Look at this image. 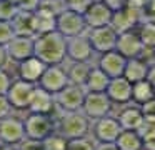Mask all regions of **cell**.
<instances>
[{"mask_svg": "<svg viewBox=\"0 0 155 150\" xmlns=\"http://www.w3.org/2000/svg\"><path fill=\"white\" fill-rule=\"evenodd\" d=\"M95 150H118L115 143H97Z\"/></svg>", "mask_w": 155, "mask_h": 150, "instance_id": "43", "label": "cell"}, {"mask_svg": "<svg viewBox=\"0 0 155 150\" xmlns=\"http://www.w3.org/2000/svg\"><path fill=\"white\" fill-rule=\"evenodd\" d=\"M45 70H47V65L35 55L27 58V60H24V62H20L17 65L18 78L25 80L28 83H34V85H38V82H40Z\"/></svg>", "mask_w": 155, "mask_h": 150, "instance_id": "18", "label": "cell"}, {"mask_svg": "<svg viewBox=\"0 0 155 150\" xmlns=\"http://www.w3.org/2000/svg\"><path fill=\"white\" fill-rule=\"evenodd\" d=\"M152 98H155V88L148 80H142L132 85V100L140 105L150 102Z\"/></svg>", "mask_w": 155, "mask_h": 150, "instance_id": "28", "label": "cell"}, {"mask_svg": "<svg viewBox=\"0 0 155 150\" xmlns=\"http://www.w3.org/2000/svg\"><path fill=\"white\" fill-rule=\"evenodd\" d=\"M105 93L112 100V103H128L132 102V83L125 80L124 77L112 78Z\"/></svg>", "mask_w": 155, "mask_h": 150, "instance_id": "21", "label": "cell"}, {"mask_svg": "<svg viewBox=\"0 0 155 150\" xmlns=\"http://www.w3.org/2000/svg\"><path fill=\"white\" fill-rule=\"evenodd\" d=\"M138 37H140L145 48H155V23L143 22L140 27Z\"/></svg>", "mask_w": 155, "mask_h": 150, "instance_id": "29", "label": "cell"}, {"mask_svg": "<svg viewBox=\"0 0 155 150\" xmlns=\"http://www.w3.org/2000/svg\"><path fill=\"white\" fill-rule=\"evenodd\" d=\"M27 138L24 120L17 117H8L0 120V143L7 147H17L20 142Z\"/></svg>", "mask_w": 155, "mask_h": 150, "instance_id": "8", "label": "cell"}, {"mask_svg": "<svg viewBox=\"0 0 155 150\" xmlns=\"http://www.w3.org/2000/svg\"><path fill=\"white\" fill-rule=\"evenodd\" d=\"M140 20H142V8H138V7L128 3L127 7H124V8L115 10L114 12L110 27L118 33V35H120V33L130 32V30L134 28Z\"/></svg>", "mask_w": 155, "mask_h": 150, "instance_id": "9", "label": "cell"}, {"mask_svg": "<svg viewBox=\"0 0 155 150\" xmlns=\"http://www.w3.org/2000/svg\"><path fill=\"white\" fill-rule=\"evenodd\" d=\"M57 107L55 103V95H52L50 92L44 90L42 87L37 85L32 97L30 107H28V112L30 113H38V115H52L54 108Z\"/></svg>", "mask_w": 155, "mask_h": 150, "instance_id": "20", "label": "cell"}, {"mask_svg": "<svg viewBox=\"0 0 155 150\" xmlns=\"http://www.w3.org/2000/svg\"><path fill=\"white\" fill-rule=\"evenodd\" d=\"M15 150H45V148H44V142L25 138L24 142H20L17 147H15Z\"/></svg>", "mask_w": 155, "mask_h": 150, "instance_id": "38", "label": "cell"}, {"mask_svg": "<svg viewBox=\"0 0 155 150\" xmlns=\"http://www.w3.org/2000/svg\"><path fill=\"white\" fill-rule=\"evenodd\" d=\"M110 83V78L102 72L98 67H92L88 78L85 82L84 88L87 92H94V93H100V92H107V87Z\"/></svg>", "mask_w": 155, "mask_h": 150, "instance_id": "25", "label": "cell"}, {"mask_svg": "<svg viewBox=\"0 0 155 150\" xmlns=\"http://www.w3.org/2000/svg\"><path fill=\"white\" fill-rule=\"evenodd\" d=\"M12 82H14V80H12V77L5 72V68L0 70V95H7Z\"/></svg>", "mask_w": 155, "mask_h": 150, "instance_id": "40", "label": "cell"}, {"mask_svg": "<svg viewBox=\"0 0 155 150\" xmlns=\"http://www.w3.org/2000/svg\"><path fill=\"white\" fill-rule=\"evenodd\" d=\"M57 15L58 13L55 12L54 8L45 7L44 3H42L40 8L32 13L35 37L44 35V33H50V32H57Z\"/></svg>", "mask_w": 155, "mask_h": 150, "instance_id": "15", "label": "cell"}, {"mask_svg": "<svg viewBox=\"0 0 155 150\" xmlns=\"http://www.w3.org/2000/svg\"><path fill=\"white\" fill-rule=\"evenodd\" d=\"M120 55H124L127 60L130 58H138V57L143 53L145 47L142 43L140 37L134 32H125V33H120L117 38V47H115Z\"/></svg>", "mask_w": 155, "mask_h": 150, "instance_id": "16", "label": "cell"}, {"mask_svg": "<svg viewBox=\"0 0 155 150\" xmlns=\"http://www.w3.org/2000/svg\"><path fill=\"white\" fill-rule=\"evenodd\" d=\"M118 150H143V138L138 132L134 130H124L115 142Z\"/></svg>", "mask_w": 155, "mask_h": 150, "instance_id": "27", "label": "cell"}, {"mask_svg": "<svg viewBox=\"0 0 155 150\" xmlns=\"http://www.w3.org/2000/svg\"><path fill=\"white\" fill-rule=\"evenodd\" d=\"M147 80L153 85V88H155V65L153 67H150V70H148V75H147Z\"/></svg>", "mask_w": 155, "mask_h": 150, "instance_id": "44", "label": "cell"}, {"mask_svg": "<svg viewBox=\"0 0 155 150\" xmlns=\"http://www.w3.org/2000/svg\"><path fill=\"white\" fill-rule=\"evenodd\" d=\"M117 38H118V33L110 25L100 27V28H92L90 33H88V40H90L94 50L100 53H107L115 50Z\"/></svg>", "mask_w": 155, "mask_h": 150, "instance_id": "12", "label": "cell"}, {"mask_svg": "<svg viewBox=\"0 0 155 150\" xmlns=\"http://www.w3.org/2000/svg\"><path fill=\"white\" fill-rule=\"evenodd\" d=\"M122 132H124V128L114 117L98 118L94 127V135L98 140V143H115Z\"/></svg>", "mask_w": 155, "mask_h": 150, "instance_id": "13", "label": "cell"}, {"mask_svg": "<svg viewBox=\"0 0 155 150\" xmlns=\"http://www.w3.org/2000/svg\"><path fill=\"white\" fill-rule=\"evenodd\" d=\"M142 115H143V120L148 123H155V98H152L150 102L140 105Z\"/></svg>", "mask_w": 155, "mask_h": 150, "instance_id": "36", "label": "cell"}, {"mask_svg": "<svg viewBox=\"0 0 155 150\" xmlns=\"http://www.w3.org/2000/svg\"><path fill=\"white\" fill-rule=\"evenodd\" d=\"M85 28V20L84 15L77 12H72V10H62L57 15V32L60 35H64L65 38H74V37L84 35Z\"/></svg>", "mask_w": 155, "mask_h": 150, "instance_id": "5", "label": "cell"}, {"mask_svg": "<svg viewBox=\"0 0 155 150\" xmlns=\"http://www.w3.org/2000/svg\"><path fill=\"white\" fill-rule=\"evenodd\" d=\"M112 110V100L108 98V95L105 92L100 93H94V92H87L85 95V102L82 107V113L87 118H104L108 117Z\"/></svg>", "mask_w": 155, "mask_h": 150, "instance_id": "6", "label": "cell"}, {"mask_svg": "<svg viewBox=\"0 0 155 150\" xmlns=\"http://www.w3.org/2000/svg\"><path fill=\"white\" fill-rule=\"evenodd\" d=\"M0 150H15V147H7V145H2Z\"/></svg>", "mask_w": 155, "mask_h": 150, "instance_id": "46", "label": "cell"}, {"mask_svg": "<svg viewBox=\"0 0 155 150\" xmlns=\"http://www.w3.org/2000/svg\"><path fill=\"white\" fill-rule=\"evenodd\" d=\"M14 3L17 5V8L20 12H28L34 13L35 10H38L44 3V0H14Z\"/></svg>", "mask_w": 155, "mask_h": 150, "instance_id": "35", "label": "cell"}, {"mask_svg": "<svg viewBox=\"0 0 155 150\" xmlns=\"http://www.w3.org/2000/svg\"><path fill=\"white\" fill-rule=\"evenodd\" d=\"M12 110H14V107L10 105L7 95H0V120L12 117Z\"/></svg>", "mask_w": 155, "mask_h": 150, "instance_id": "39", "label": "cell"}, {"mask_svg": "<svg viewBox=\"0 0 155 150\" xmlns=\"http://www.w3.org/2000/svg\"><path fill=\"white\" fill-rule=\"evenodd\" d=\"M68 83L70 82H68V77H67V70L62 65H50L44 72L40 82H38V87H42L44 90L50 92L52 95H57Z\"/></svg>", "mask_w": 155, "mask_h": 150, "instance_id": "11", "label": "cell"}, {"mask_svg": "<svg viewBox=\"0 0 155 150\" xmlns=\"http://www.w3.org/2000/svg\"><path fill=\"white\" fill-rule=\"evenodd\" d=\"M64 2L67 5V10H72V12H77L80 15H84L94 0H64Z\"/></svg>", "mask_w": 155, "mask_h": 150, "instance_id": "34", "label": "cell"}, {"mask_svg": "<svg viewBox=\"0 0 155 150\" xmlns=\"http://www.w3.org/2000/svg\"><path fill=\"white\" fill-rule=\"evenodd\" d=\"M65 70H67L68 82L74 83V85L84 87L87 78H88V73H90L92 67L88 62H72V65Z\"/></svg>", "mask_w": 155, "mask_h": 150, "instance_id": "26", "label": "cell"}, {"mask_svg": "<svg viewBox=\"0 0 155 150\" xmlns=\"http://www.w3.org/2000/svg\"><path fill=\"white\" fill-rule=\"evenodd\" d=\"M24 125H25L27 138L38 140V142H44V140H47L50 135H54V133L57 132L54 122H52V118H50V115L28 113V115L24 118Z\"/></svg>", "mask_w": 155, "mask_h": 150, "instance_id": "3", "label": "cell"}, {"mask_svg": "<svg viewBox=\"0 0 155 150\" xmlns=\"http://www.w3.org/2000/svg\"><path fill=\"white\" fill-rule=\"evenodd\" d=\"M35 88H37V85H34V83H28L20 78L14 80L7 92V98L10 105L14 107V110H28Z\"/></svg>", "mask_w": 155, "mask_h": 150, "instance_id": "7", "label": "cell"}, {"mask_svg": "<svg viewBox=\"0 0 155 150\" xmlns=\"http://www.w3.org/2000/svg\"><path fill=\"white\" fill-rule=\"evenodd\" d=\"M67 150H95V145L90 138L82 137V138H74L68 140Z\"/></svg>", "mask_w": 155, "mask_h": 150, "instance_id": "33", "label": "cell"}, {"mask_svg": "<svg viewBox=\"0 0 155 150\" xmlns=\"http://www.w3.org/2000/svg\"><path fill=\"white\" fill-rule=\"evenodd\" d=\"M117 120L124 130H134V132H138L142 123L145 122L140 107H127V108H124L120 112V115L117 117Z\"/></svg>", "mask_w": 155, "mask_h": 150, "instance_id": "23", "label": "cell"}, {"mask_svg": "<svg viewBox=\"0 0 155 150\" xmlns=\"http://www.w3.org/2000/svg\"><path fill=\"white\" fill-rule=\"evenodd\" d=\"M35 57L42 60L47 67L60 65L67 58V38L58 32L44 33L34 38Z\"/></svg>", "mask_w": 155, "mask_h": 150, "instance_id": "1", "label": "cell"}, {"mask_svg": "<svg viewBox=\"0 0 155 150\" xmlns=\"http://www.w3.org/2000/svg\"><path fill=\"white\" fill-rule=\"evenodd\" d=\"M5 50H7L8 60H14V62L20 63L35 55V42H34V38H27V37H15L5 47Z\"/></svg>", "mask_w": 155, "mask_h": 150, "instance_id": "19", "label": "cell"}, {"mask_svg": "<svg viewBox=\"0 0 155 150\" xmlns=\"http://www.w3.org/2000/svg\"><path fill=\"white\" fill-rule=\"evenodd\" d=\"M94 47H92L88 35H78L74 38H67V58L70 62H88L94 55Z\"/></svg>", "mask_w": 155, "mask_h": 150, "instance_id": "14", "label": "cell"}, {"mask_svg": "<svg viewBox=\"0 0 155 150\" xmlns=\"http://www.w3.org/2000/svg\"><path fill=\"white\" fill-rule=\"evenodd\" d=\"M87 132H88V118L82 112H67L58 120L57 133H60L67 140L87 137Z\"/></svg>", "mask_w": 155, "mask_h": 150, "instance_id": "2", "label": "cell"}, {"mask_svg": "<svg viewBox=\"0 0 155 150\" xmlns=\"http://www.w3.org/2000/svg\"><path fill=\"white\" fill-rule=\"evenodd\" d=\"M102 2L107 3V5L115 12V10H120V8H124V7H127L128 3H130V0H102Z\"/></svg>", "mask_w": 155, "mask_h": 150, "instance_id": "41", "label": "cell"}, {"mask_svg": "<svg viewBox=\"0 0 155 150\" xmlns=\"http://www.w3.org/2000/svg\"><path fill=\"white\" fill-rule=\"evenodd\" d=\"M148 70H150V65H148L145 60H142V58H130V60H127V65H125L124 78L128 80V82L134 85V83H137V82L147 80Z\"/></svg>", "mask_w": 155, "mask_h": 150, "instance_id": "22", "label": "cell"}, {"mask_svg": "<svg viewBox=\"0 0 155 150\" xmlns=\"http://www.w3.org/2000/svg\"><path fill=\"white\" fill-rule=\"evenodd\" d=\"M15 37L17 35H15V32H14L12 22H2V20H0V45L7 47Z\"/></svg>", "mask_w": 155, "mask_h": 150, "instance_id": "32", "label": "cell"}, {"mask_svg": "<svg viewBox=\"0 0 155 150\" xmlns=\"http://www.w3.org/2000/svg\"><path fill=\"white\" fill-rule=\"evenodd\" d=\"M7 62H8L7 50H5V47H2V45H0V70H2V68H5Z\"/></svg>", "mask_w": 155, "mask_h": 150, "instance_id": "42", "label": "cell"}, {"mask_svg": "<svg viewBox=\"0 0 155 150\" xmlns=\"http://www.w3.org/2000/svg\"><path fill=\"white\" fill-rule=\"evenodd\" d=\"M112 17H114V10L104 3L102 0H94L92 5L87 8L84 13V20L87 28H100V27H107L112 23Z\"/></svg>", "mask_w": 155, "mask_h": 150, "instance_id": "10", "label": "cell"}, {"mask_svg": "<svg viewBox=\"0 0 155 150\" xmlns=\"http://www.w3.org/2000/svg\"><path fill=\"white\" fill-rule=\"evenodd\" d=\"M20 10L14 3V0H0V20L2 22H12Z\"/></svg>", "mask_w": 155, "mask_h": 150, "instance_id": "30", "label": "cell"}, {"mask_svg": "<svg viewBox=\"0 0 155 150\" xmlns=\"http://www.w3.org/2000/svg\"><path fill=\"white\" fill-rule=\"evenodd\" d=\"M44 2H45V0H44ZM48 2H52V0H48Z\"/></svg>", "mask_w": 155, "mask_h": 150, "instance_id": "47", "label": "cell"}, {"mask_svg": "<svg viewBox=\"0 0 155 150\" xmlns=\"http://www.w3.org/2000/svg\"><path fill=\"white\" fill-rule=\"evenodd\" d=\"M12 27L17 37H27V38H35L34 22H32V13L28 12H18L17 17L12 20Z\"/></svg>", "mask_w": 155, "mask_h": 150, "instance_id": "24", "label": "cell"}, {"mask_svg": "<svg viewBox=\"0 0 155 150\" xmlns=\"http://www.w3.org/2000/svg\"><path fill=\"white\" fill-rule=\"evenodd\" d=\"M68 140L64 138L60 133L55 132L54 135H50L47 140H44V148L45 150H67Z\"/></svg>", "mask_w": 155, "mask_h": 150, "instance_id": "31", "label": "cell"}, {"mask_svg": "<svg viewBox=\"0 0 155 150\" xmlns=\"http://www.w3.org/2000/svg\"><path fill=\"white\" fill-rule=\"evenodd\" d=\"M127 65V58L124 55L117 52V50H112V52L102 53L100 62H98V68L108 77V78H118V77H124V70Z\"/></svg>", "mask_w": 155, "mask_h": 150, "instance_id": "17", "label": "cell"}, {"mask_svg": "<svg viewBox=\"0 0 155 150\" xmlns=\"http://www.w3.org/2000/svg\"><path fill=\"white\" fill-rule=\"evenodd\" d=\"M87 90L80 85L68 83L62 92L55 95V103L64 113L67 112H82V107L85 102Z\"/></svg>", "mask_w": 155, "mask_h": 150, "instance_id": "4", "label": "cell"}, {"mask_svg": "<svg viewBox=\"0 0 155 150\" xmlns=\"http://www.w3.org/2000/svg\"><path fill=\"white\" fill-rule=\"evenodd\" d=\"M147 2L148 0H130V5H135V7H138V8H142Z\"/></svg>", "mask_w": 155, "mask_h": 150, "instance_id": "45", "label": "cell"}, {"mask_svg": "<svg viewBox=\"0 0 155 150\" xmlns=\"http://www.w3.org/2000/svg\"><path fill=\"white\" fill-rule=\"evenodd\" d=\"M142 18H143V22L155 23V0H148L142 7Z\"/></svg>", "mask_w": 155, "mask_h": 150, "instance_id": "37", "label": "cell"}]
</instances>
